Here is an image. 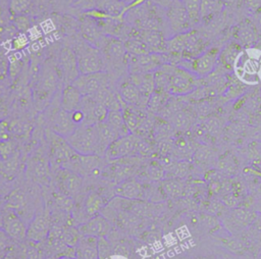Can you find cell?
Returning a JSON list of instances; mask_svg holds the SVG:
<instances>
[{
    "label": "cell",
    "mask_w": 261,
    "mask_h": 259,
    "mask_svg": "<svg viewBox=\"0 0 261 259\" xmlns=\"http://www.w3.org/2000/svg\"><path fill=\"white\" fill-rule=\"evenodd\" d=\"M206 40L196 31L173 35L166 40L167 52L179 55L181 60H192L206 50Z\"/></svg>",
    "instance_id": "obj_1"
},
{
    "label": "cell",
    "mask_w": 261,
    "mask_h": 259,
    "mask_svg": "<svg viewBox=\"0 0 261 259\" xmlns=\"http://www.w3.org/2000/svg\"><path fill=\"white\" fill-rule=\"evenodd\" d=\"M168 82L166 92L172 96H185L197 88L198 77L191 70L179 65L166 63Z\"/></svg>",
    "instance_id": "obj_2"
},
{
    "label": "cell",
    "mask_w": 261,
    "mask_h": 259,
    "mask_svg": "<svg viewBox=\"0 0 261 259\" xmlns=\"http://www.w3.org/2000/svg\"><path fill=\"white\" fill-rule=\"evenodd\" d=\"M75 48L73 51L76 56L80 74L106 71V60L99 48L86 41L76 45Z\"/></svg>",
    "instance_id": "obj_3"
},
{
    "label": "cell",
    "mask_w": 261,
    "mask_h": 259,
    "mask_svg": "<svg viewBox=\"0 0 261 259\" xmlns=\"http://www.w3.org/2000/svg\"><path fill=\"white\" fill-rule=\"evenodd\" d=\"M65 139L76 153L83 155H98V137L95 124H80L74 132Z\"/></svg>",
    "instance_id": "obj_4"
},
{
    "label": "cell",
    "mask_w": 261,
    "mask_h": 259,
    "mask_svg": "<svg viewBox=\"0 0 261 259\" xmlns=\"http://www.w3.org/2000/svg\"><path fill=\"white\" fill-rule=\"evenodd\" d=\"M167 63L166 53H148L143 55L127 54V71L128 73L145 74L153 73L161 65Z\"/></svg>",
    "instance_id": "obj_5"
},
{
    "label": "cell",
    "mask_w": 261,
    "mask_h": 259,
    "mask_svg": "<svg viewBox=\"0 0 261 259\" xmlns=\"http://www.w3.org/2000/svg\"><path fill=\"white\" fill-rule=\"evenodd\" d=\"M101 50L106 63H111L114 66L127 65V52L124 47V42L115 36L103 35L98 46Z\"/></svg>",
    "instance_id": "obj_6"
},
{
    "label": "cell",
    "mask_w": 261,
    "mask_h": 259,
    "mask_svg": "<svg viewBox=\"0 0 261 259\" xmlns=\"http://www.w3.org/2000/svg\"><path fill=\"white\" fill-rule=\"evenodd\" d=\"M219 54H220L219 48L217 47L208 48L196 58L192 60H187L189 65L186 66L185 68L195 73L198 79L205 77L210 73H212L217 67V65L219 64Z\"/></svg>",
    "instance_id": "obj_7"
},
{
    "label": "cell",
    "mask_w": 261,
    "mask_h": 259,
    "mask_svg": "<svg viewBox=\"0 0 261 259\" xmlns=\"http://www.w3.org/2000/svg\"><path fill=\"white\" fill-rule=\"evenodd\" d=\"M83 96H92L110 87V75L107 71L80 74L72 83Z\"/></svg>",
    "instance_id": "obj_8"
},
{
    "label": "cell",
    "mask_w": 261,
    "mask_h": 259,
    "mask_svg": "<svg viewBox=\"0 0 261 259\" xmlns=\"http://www.w3.org/2000/svg\"><path fill=\"white\" fill-rule=\"evenodd\" d=\"M165 17L170 31L174 35L188 32L192 25L187 9L181 1H172L166 8Z\"/></svg>",
    "instance_id": "obj_9"
},
{
    "label": "cell",
    "mask_w": 261,
    "mask_h": 259,
    "mask_svg": "<svg viewBox=\"0 0 261 259\" xmlns=\"http://www.w3.org/2000/svg\"><path fill=\"white\" fill-rule=\"evenodd\" d=\"M58 73L54 67H45L37 81L35 98L39 102H45L51 98L54 92L57 90Z\"/></svg>",
    "instance_id": "obj_10"
},
{
    "label": "cell",
    "mask_w": 261,
    "mask_h": 259,
    "mask_svg": "<svg viewBox=\"0 0 261 259\" xmlns=\"http://www.w3.org/2000/svg\"><path fill=\"white\" fill-rule=\"evenodd\" d=\"M139 137L134 134L119 137L106 149L104 155L110 160L137 155V143Z\"/></svg>",
    "instance_id": "obj_11"
},
{
    "label": "cell",
    "mask_w": 261,
    "mask_h": 259,
    "mask_svg": "<svg viewBox=\"0 0 261 259\" xmlns=\"http://www.w3.org/2000/svg\"><path fill=\"white\" fill-rule=\"evenodd\" d=\"M58 64H59V72L60 76L64 81L65 85L72 84L73 81L80 75L77 60L75 53L72 49L68 47H63L58 56Z\"/></svg>",
    "instance_id": "obj_12"
},
{
    "label": "cell",
    "mask_w": 261,
    "mask_h": 259,
    "mask_svg": "<svg viewBox=\"0 0 261 259\" xmlns=\"http://www.w3.org/2000/svg\"><path fill=\"white\" fill-rule=\"evenodd\" d=\"M51 226L52 220L47 213L36 214L28 225L27 239L33 243H42L46 241Z\"/></svg>",
    "instance_id": "obj_13"
},
{
    "label": "cell",
    "mask_w": 261,
    "mask_h": 259,
    "mask_svg": "<svg viewBox=\"0 0 261 259\" xmlns=\"http://www.w3.org/2000/svg\"><path fill=\"white\" fill-rule=\"evenodd\" d=\"M2 228L7 236L17 243H21L27 239V228L24 222L17 215V213L11 209L7 210L2 217Z\"/></svg>",
    "instance_id": "obj_14"
},
{
    "label": "cell",
    "mask_w": 261,
    "mask_h": 259,
    "mask_svg": "<svg viewBox=\"0 0 261 259\" xmlns=\"http://www.w3.org/2000/svg\"><path fill=\"white\" fill-rule=\"evenodd\" d=\"M50 149H51V156H52L53 162L61 166L64 164H68L72 156L76 153L69 146L65 138L55 133H52L51 135Z\"/></svg>",
    "instance_id": "obj_15"
},
{
    "label": "cell",
    "mask_w": 261,
    "mask_h": 259,
    "mask_svg": "<svg viewBox=\"0 0 261 259\" xmlns=\"http://www.w3.org/2000/svg\"><path fill=\"white\" fill-rule=\"evenodd\" d=\"M117 93L122 101L127 105L138 106L143 108L148 104V100L144 98L139 87L134 84L128 77L121 81L117 87Z\"/></svg>",
    "instance_id": "obj_16"
},
{
    "label": "cell",
    "mask_w": 261,
    "mask_h": 259,
    "mask_svg": "<svg viewBox=\"0 0 261 259\" xmlns=\"http://www.w3.org/2000/svg\"><path fill=\"white\" fill-rule=\"evenodd\" d=\"M56 179L60 192L69 197L75 195L83 185V178L80 174L70 169L65 168L59 169Z\"/></svg>",
    "instance_id": "obj_17"
},
{
    "label": "cell",
    "mask_w": 261,
    "mask_h": 259,
    "mask_svg": "<svg viewBox=\"0 0 261 259\" xmlns=\"http://www.w3.org/2000/svg\"><path fill=\"white\" fill-rule=\"evenodd\" d=\"M100 163V156L96 154L91 155H83L75 153L70 161L68 162V165L70 166L71 170L76 172L77 174L82 175H88L93 173L95 169L98 168Z\"/></svg>",
    "instance_id": "obj_18"
},
{
    "label": "cell",
    "mask_w": 261,
    "mask_h": 259,
    "mask_svg": "<svg viewBox=\"0 0 261 259\" xmlns=\"http://www.w3.org/2000/svg\"><path fill=\"white\" fill-rule=\"evenodd\" d=\"M137 37H139L148 47L151 53H165L166 39L158 30H137Z\"/></svg>",
    "instance_id": "obj_19"
},
{
    "label": "cell",
    "mask_w": 261,
    "mask_h": 259,
    "mask_svg": "<svg viewBox=\"0 0 261 259\" xmlns=\"http://www.w3.org/2000/svg\"><path fill=\"white\" fill-rule=\"evenodd\" d=\"M51 127L53 133L63 138H67L74 132L77 125L72 121L70 112L60 108L53 114Z\"/></svg>",
    "instance_id": "obj_20"
},
{
    "label": "cell",
    "mask_w": 261,
    "mask_h": 259,
    "mask_svg": "<svg viewBox=\"0 0 261 259\" xmlns=\"http://www.w3.org/2000/svg\"><path fill=\"white\" fill-rule=\"evenodd\" d=\"M80 31L84 41L98 48L104 34L100 30L94 17L85 14L80 21Z\"/></svg>",
    "instance_id": "obj_21"
},
{
    "label": "cell",
    "mask_w": 261,
    "mask_h": 259,
    "mask_svg": "<svg viewBox=\"0 0 261 259\" xmlns=\"http://www.w3.org/2000/svg\"><path fill=\"white\" fill-rule=\"evenodd\" d=\"M77 229L83 236L105 237L110 231V223L104 216H94L90 220L77 226Z\"/></svg>",
    "instance_id": "obj_22"
},
{
    "label": "cell",
    "mask_w": 261,
    "mask_h": 259,
    "mask_svg": "<svg viewBox=\"0 0 261 259\" xmlns=\"http://www.w3.org/2000/svg\"><path fill=\"white\" fill-rule=\"evenodd\" d=\"M98 238L81 235L75 246L76 259H99L97 250Z\"/></svg>",
    "instance_id": "obj_23"
},
{
    "label": "cell",
    "mask_w": 261,
    "mask_h": 259,
    "mask_svg": "<svg viewBox=\"0 0 261 259\" xmlns=\"http://www.w3.org/2000/svg\"><path fill=\"white\" fill-rule=\"evenodd\" d=\"M98 137V155H104L108 146L119 138L118 133L110 126L106 121L98 122L95 124Z\"/></svg>",
    "instance_id": "obj_24"
},
{
    "label": "cell",
    "mask_w": 261,
    "mask_h": 259,
    "mask_svg": "<svg viewBox=\"0 0 261 259\" xmlns=\"http://www.w3.org/2000/svg\"><path fill=\"white\" fill-rule=\"evenodd\" d=\"M114 193L116 196L128 200H137L144 197L143 186L137 179L133 178H126L120 182L116 186Z\"/></svg>",
    "instance_id": "obj_25"
},
{
    "label": "cell",
    "mask_w": 261,
    "mask_h": 259,
    "mask_svg": "<svg viewBox=\"0 0 261 259\" xmlns=\"http://www.w3.org/2000/svg\"><path fill=\"white\" fill-rule=\"evenodd\" d=\"M121 112L123 115V119L132 134H135L137 130L141 126V124L147 119L143 108L138 106L127 105L124 103L121 107Z\"/></svg>",
    "instance_id": "obj_26"
},
{
    "label": "cell",
    "mask_w": 261,
    "mask_h": 259,
    "mask_svg": "<svg viewBox=\"0 0 261 259\" xmlns=\"http://www.w3.org/2000/svg\"><path fill=\"white\" fill-rule=\"evenodd\" d=\"M28 172L37 182H44L48 177L49 164L42 154L33 155L28 161Z\"/></svg>",
    "instance_id": "obj_27"
},
{
    "label": "cell",
    "mask_w": 261,
    "mask_h": 259,
    "mask_svg": "<svg viewBox=\"0 0 261 259\" xmlns=\"http://www.w3.org/2000/svg\"><path fill=\"white\" fill-rule=\"evenodd\" d=\"M82 98H83V95L76 87H74L72 84L64 85L61 91V100H60L61 108L68 112H71L79 108Z\"/></svg>",
    "instance_id": "obj_28"
},
{
    "label": "cell",
    "mask_w": 261,
    "mask_h": 259,
    "mask_svg": "<svg viewBox=\"0 0 261 259\" xmlns=\"http://www.w3.org/2000/svg\"><path fill=\"white\" fill-rule=\"evenodd\" d=\"M242 47L238 42L228 43L223 49L220 50L219 54V64H221L226 69L234 66L240 54Z\"/></svg>",
    "instance_id": "obj_29"
},
{
    "label": "cell",
    "mask_w": 261,
    "mask_h": 259,
    "mask_svg": "<svg viewBox=\"0 0 261 259\" xmlns=\"http://www.w3.org/2000/svg\"><path fill=\"white\" fill-rule=\"evenodd\" d=\"M222 5V0H202L200 9V21H210L215 15L220 12Z\"/></svg>",
    "instance_id": "obj_30"
},
{
    "label": "cell",
    "mask_w": 261,
    "mask_h": 259,
    "mask_svg": "<svg viewBox=\"0 0 261 259\" xmlns=\"http://www.w3.org/2000/svg\"><path fill=\"white\" fill-rule=\"evenodd\" d=\"M105 121L118 133L119 137H123L132 134L123 119L121 110H109Z\"/></svg>",
    "instance_id": "obj_31"
},
{
    "label": "cell",
    "mask_w": 261,
    "mask_h": 259,
    "mask_svg": "<svg viewBox=\"0 0 261 259\" xmlns=\"http://www.w3.org/2000/svg\"><path fill=\"white\" fill-rule=\"evenodd\" d=\"M137 34V32H136ZM135 34L134 37L126 39L124 42V47L128 55H143L151 53L146 46V44Z\"/></svg>",
    "instance_id": "obj_32"
},
{
    "label": "cell",
    "mask_w": 261,
    "mask_h": 259,
    "mask_svg": "<svg viewBox=\"0 0 261 259\" xmlns=\"http://www.w3.org/2000/svg\"><path fill=\"white\" fill-rule=\"evenodd\" d=\"M104 206V199L98 193H91L85 201V211L88 215H96Z\"/></svg>",
    "instance_id": "obj_33"
},
{
    "label": "cell",
    "mask_w": 261,
    "mask_h": 259,
    "mask_svg": "<svg viewBox=\"0 0 261 259\" xmlns=\"http://www.w3.org/2000/svg\"><path fill=\"white\" fill-rule=\"evenodd\" d=\"M25 206V195L22 190H13L6 198V207L16 212L18 209H22Z\"/></svg>",
    "instance_id": "obj_34"
},
{
    "label": "cell",
    "mask_w": 261,
    "mask_h": 259,
    "mask_svg": "<svg viewBox=\"0 0 261 259\" xmlns=\"http://www.w3.org/2000/svg\"><path fill=\"white\" fill-rule=\"evenodd\" d=\"M181 2L187 9L191 23H198L200 21V9L202 0H181Z\"/></svg>",
    "instance_id": "obj_35"
},
{
    "label": "cell",
    "mask_w": 261,
    "mask_h": 259,
    "mask_svg": "<svg viewBox=\"0 0 261 259\" xmlns=\"http://www.w3.org/2000/svg\"><path fill=\"white\" fill-rule=\"evenodd\" d=\"M32 0H9V11L13 17L24 15L30 9Z\"/></svg>",
    "instance_id": "obj_36"
},
{
    "label": "cell",
    "mask_w": 261,
    "mask_h": 259,
    "mask_svg": "<svg viewBox=\"0 0 261 259\" xmlns=\"http://www.w3.org/2000/svg\"><path fill=\"white\" fill-rule=\"evenodd\" d=\"M18 154L15 153L13 156H11L9 159L4 160L3 164L0 168V171L3 173V175L5 177L11 178L14 176V174L17 172V168H18Z\"/></svg>",
    "instance_id": "obj_37"
},
{
    "label": "cell",
    "mask_w": 261,
    "mask_h": 259,
    "mask_svg": "<svg viewBox=\"0 0 261 259\" xmlns=\"http://www.w3.org/2000/svg\"><path fill=\"white\" fill-rule=\"evenodd\" d=\"M53 199L55 202V205L57 206V208L62 211V212H66L69 213L73 207V201L71 199V197L61 193V192H55L53 193Z\"/></svg>",
    "instance_id": "obj_38"
},
{
    "label": "cell",
    "mask_w": 261,
    "mask_h": 259,
    "mask_svg": "<svg viewBox=\"0 0 261 259\" xmlns=\"http://www.w3.org/2000/svg\"><path fill=\"white\" fill-rule=\"evenodd\" d=\"M231 216H232V219L236 220V222L242 225H248L254 221L256 215L244 209H236L232 211Z\"/></svg>",
    "instance_id": "obj_39"
},
{
    "label": "cell",
    "mask_w": 261,
    "mask_h": 259,
    "mask_svg": "<svg viewBox=\"0 0 261 259\" xmlns=\"http://www.w3.org/2000/svg\"><path fill=\"white\" fill-rule=\"evenodd\" d=\"M97 250H98V257L99 259H106L111 254V244L107 240L106 237H99L97 243Z\"/></svg>",
    "instance_id": "obj_40"
},
{
    "label": "cell",
    "mask_w": 261,
    "mask_h": 259,
    "mask_svg": "<svg viewBox=\"0 0 261 259\" xmlns=\"http://www.w3.org/2000/svg\"><path fill=\"white\" fill-rule=\"evenodd\" d=\"M238 35H239V38L240 40L245 43V44H250L254 41L255 39V31L253 29L252 25H250L249 23H245L243 24L239 32H238Z\"/></svg>",
    "instance_id": "obj_41"
},
{
    "label": "cell",
    "mask_w": 261,
    "mask_h": 259,
    "mask_svg": "<svg viewBox=\"0 0 261 259\" xmlns=\"http://www.w3.org/2000/svg\"><path fill=\"white\" fill-rule=\"evenodd\" d=\"M15 154V146L11 140L0 141V158L2 161L9 159Z\"/></svg>",
    "instance_id": "obj_42"
},
{
    "label": "cell",
    "mask_w": 261,
    "mask_h": 259,
    "mask_svg": "<svg viewBox=\"0 0 261 259\" xmlns=\"http://www.w3.org/2000/svg\"><path fill=\"white\" fill-rule=\"evenodd\" d=\"M163 189L166 192V194L171 197L180 196V194L182 193L181 183H179L178 180H175V179L166 180L163 185Z\"/></svg>",
    "instance_id": "obj_43"
},
{
    "label": "cell",
    "mask_w": 261,
    "mask_h": 259,
    "mask_svg": "<svg viewBox=\"0 0 261 259\" xmlns=\"http://www.w3.org/2000/svg\"><path fill=\"white\" fill-rule=\"evenodd\" d=\"M12 247L13 241L7 236L3 228L0 227V258H3Z\"/></svg>",
    "instance_id": "obj_44"
},
{
    "label": "cell",
    "mask_w": 261,
    "mask_h": 259,
    "mask_svg": "<svg viewBox=\"0 0 261 259\" xmlns=\"http://www.w3.org/2000/svg\"><path fill=\"white\" fill-rule=\"evenodd\" d=\"M2 259H27V248L13 246Z\"/></svg>",
    "instance_id": "obj_45"
},
{
    "label": "cell",
    "mask_w": 261,
    "mask_h": 259,
    "mask_svg": "<svg viewBox=\"0 0 261 259\" xmlns=\"http://www.w3.org/2000/svg\"><path fill=\"white\" fill-rule=\"evenodd\" d=\"M71 6L86 13L96 8V0H74L71 3Z\"/></svg>",
    "instance_id": "obj_46"
},
{
    "label": "cell",
    "mask_w": 261,
    "mask_h": 259,
    "mask_svg": "<svg viewBox=\"0 0 261 259\" xmlns=\"http://www.w3.org/2000/svg\"><path fill=\"white\" fill-rule=\"evenodd\" d=\"M9 125V132H12L16 135H24V134H28L29 131L31 130V125L25 123V122H22V121H14L12 123H8Z\"/></svg>",
    "instance_id": "obj_47"
},
{
    "label": "cell",
    "mask_w": 261,
    "mask_h": 259,
    "mask_svg": "<svg viewBox=\"0 0 261 259\" xmlns=\"http://www.w3.org/2000/svg\"><path fill=\"white\" fill-rule=\"evenodd\" d=\"M147 173L152 179H160L164 176V170L158 164H150L147 168Z\"/></svg>",
    "instance_id": "obj_48"
},
{
    "label": "cell",
    "mask_w": 261,
    "mask_h": 259,
    "mask_svg": "<svg viewBox=\"0 0 261 259\" xmlns=\"http://www.w3.org/2000/svg\"><path fill=\"white\" fill-rule=\"evenodd\" d=\"M29 41L28 38L25 37L24 34H18L17 36H15L12 41H11V47L14 50H20L22 48H24L28 45Z\"/></svg>",
    "instance_id": "obj_49"
},
{
    "label": "cell",
    "mask_w": 261,
    "mask_h": 259,
    "mask_svg": "<svg viewBox=\"0 0 261 259\" xmlns=\"http://www.w3.org/2000/svg\"><path fill=\"white\" fill-rule=\"evenodd\" d=\"M13 22H14V25L16 27V29L20 32H25L30 28V20L24 15L14 17Z\"/></svg>",
    "instance_id": "obj_50"
},
{
    "label": "cell",
    "mask_w": 261,
    "mask_h": 259,
    "mask_svg": "<svg viewBox=\"0 0 261 259\" xmlns=\"http://www.w3.org/2000/svg\"><path fill=\"white\" fill-rule=\"evenodd\" d=\"M70 115H71V119L72 121L76 124V125H80V124H83L84 123V120H85V115L83 113V111L81 109H75L73 111L70 112Z\"/></svg>",
    "instance_id": "obj_51"
},
{
    "label": "cell",
    "mask_w": 261,
    "mask_h": 259,
    "mask_svg": "<svg viewBox=\"0 0 261 259\" xmlns=\"http://www.w3.org/2000/svg\"><path fill=\"white\" fill-rule=\"evenodd\" d=\"M9 140V125L6 121H0V141Z\"/></svg>",
    "instance_id": "obj_52"
},
{
    "label": "cell",
    "mask_w": 261,
    "mask_h": 259,
    "mask_svg": "<svg viewBox=\"0 0 261 259\" xmlns=\"http://www.w3.org/2000/svg\"><path fill=\"white\" fill-rule=\"evenodd\" d=\"M8 115V105L6 101L0 97V121L4 120Z\"/></svg>",
    "instance_id": "obj_53"
},
{
    "label": "cell",
    "mask_w": 261,
    "mask_h": 259,
    "mask_svg": "<svg viewBox=\"0 0 261 259\" xmlns=\"http://www.w3.org/2000/svg\"><path fill=\"white\" fill-rule=\"evenodd\" d=\"M188 169V165L184 162H179L175 167H174V172L177 176H182L184 174H186Z\"/></svg>",
    "instance_id": "obj_54"
},
{
    "label": "cell",
    "mask_w": 261,
    "mask_h": 259,
    "mask_svg": "<svg viewBox=\"0 0 261 259\" xmlns=\"http://www.w3.org/2000/svg\"><path fill=\"white\" fill-rule=\"evenodd\" d=\"M148 1H150L151 3H153V4H155L156 6H158V7H162V8H167L170 4H171V0H148Z\"/></svg>",
    "instance_id": "obj_55"
},
{
    "label": "cell",
    "mask_w": 261,
    "mask_h": 259,
    "mask_svg": "<svg viewBox=\"0 0 261 259\" xmlns=\"http://www.w3.org/2000/svg\"><path fill=\"white\" fill-rule=\"evenodd\" d=\"M223 202L228 207H234L237 205V199L232 195H227L223 198Z\"/></svg>",
    "instance_id": "obj_56"
},
{
    "label": "cell",
    "mask_w": 261,
    "mask_h": 259,
    "mask_svg": "<svg viewBox=\"0 0 261 259\" xmlns=\"http://www.w3.org/2000/svg\"><path fill=\"white\" fill-rule=\"evenodd\" d=\"M57 259H76V258H67V257H61V258H57Z\"/></svg>",
    "instance_id": "obj_57"
},
{
    "label": "cell",
    "mask_w": 261,
    "mask_h": 259,
    "mask_svg": "<svg viewBox=\"0 0 261 259\" xmlns=\"http://www.w3.org/2000/svg\"><path fill=\"white\" fill-rule=\"evenodd\" d=\"M116 1H122V2H125L126 0H116Z\"/></svg>",
    "instance_id": "obj_58"
},
{
    "label": "cell",
    "mask_w": 261,
    "mask_h": 259,
    "mask_svg": "<svg viewBox=\"0 0 261 259\" xmlns=\"http://www.w3.org/2000/svg\"><path fill=\"white\" fill-rule=\"evenodd\" d=\"M47 259H55V258H53V257H49V258H47Z\"/></svg>",
    "instance_id": "obj_59"
},
{
    "label": "cell",
    "mask_w": 261,
    "mask_h": 259,
    "mask_svg": "<svg viewBox=\"0 0 261 259\" xmlns=\"http://www.w3.org/2000/svg\"><path fill=\"white\" fill-rule=\"evenodd\" d=\"M171 1H181V0H171Z\"/></svg>",
    "instance_id": "obj_60"
}]
</instances>
